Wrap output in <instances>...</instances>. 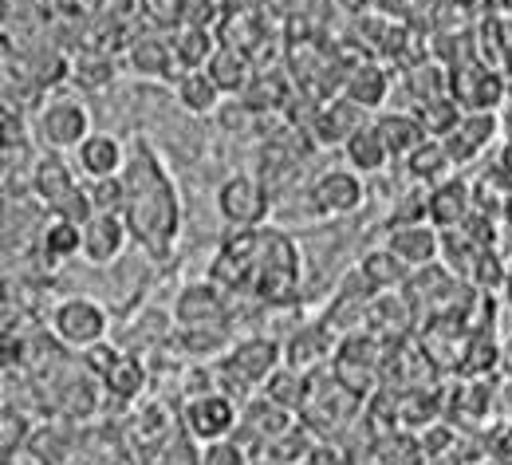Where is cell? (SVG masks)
<instances>
[{
	"label": "cell",
	"mask_w": 512,
	"mask_h": 465,
	"mask_svg": "<svg viewBox=\"0 0 512 465\" xmlns=\"http://www.w3.org/2000/svg\"><path fill=\"white\" fill-rule=\"evenodd\" d=\"M123 186H127L123 217H127L134 245L150 261H158V265L170 261L174 249H178V237H182L186 209H182L178 178L166 166V154L146 134H134L130 138V158H127V170H123Z\"/></svg>",
	"instance_id": "cell-1"
},
{
	"label": "cell",
	"mask_w": 512,
	"mask_h": 465,
	"mask_svg": "<svg viewBox=\"0 0 512 465\" xmlns=\"http://www.w3.org/2000/svg\"><path fill=\"white\" fill-rule=\"evenodd\" d=\"M253 296L260 308H296L304 296V253L292 233L264 225L253 268Z\"/></svg>",
	"instance_id": "cell-2"
},
{
	"label": "cell",
	"mask_w": 512,
	"mask_h": 465,
	"mask_svg": "<svg viewBox=\"0 0 512 465\" xmlns=\"http://www.w3.org/2000/svg\"><path fill=\"white\" fill-rule=\"evenodd\" d=\"M48 324H52V335L64 347L83 355V351L107 343V335H111V312H107L103 300H95L87 292H71V296L52 304Z\"/></svg>",
	"instance_id": "cell-3"
},
{
	"label": "cell",
	"mask_w": 512,
	"mask_h": 465,
	"mask_svg": "<svg viewBox=\"0 0 512 465\" xmlns=\"http://www.w3.org/2000/svg\"><path fill=\"white\" fill-rule=\"evenodd\" d=\"M363 406L367 402H359L347 387H339L331 371H320V375H312V395L300 410V422L320 442H327V438H339L343 430H351L355 422H363Z\"/></svg>",
	"instance_id": "cell-4"
},
{
	"label": "cell",
	"mask_w": 512,
	"mask_h": 465,
	"mask_svg": "<svg viewBox=\"0 0 512 465\" xmlns=\"http://www.w3.org/2000/svg\"><path fill=\"white\" fill-rule=\"evenodd\" d=\"M32 134H36V142H40L44 150H52V154H75V150L95 134L91 131V111H87L83 99L56 91L52 99L40 103Z\"/></svg>",
	"instance_id": "cell-5"
},
{
	"label": "cell",
	"mask_w": 512,
	"mask_h": 465,
	"mask_svg": "<svg viewBox=\"0 0 512 465\" xmlns=\"http://www.w3.org/2000/svg\"><path fill=\"white\" fill-rule=\"evenodd\" d=\"M449 95L465 115H501V107L509 103V79L497 64L473 56L449 67Z\"/></svg>",
	"instance_id": "cell-6"
},
{
	"label": "cell",
	"mask_w": 512,
	"mask_h": 465,
	"mask_svg": "<svg viewBox=\"0 0 512 465\" xmlns=\"http://www.w3.org/2000/svg\"><path fill=\"white\" fill-rule=\"evenodd\" d=\"M272 205L276 201L256 174H229L217 186V213L229 229H264Z\"/></svg>",
	"instance_id": "cell-7"
},
{
	"label": "cell",
	"mask_w": 512,
	"mask_h": 465,
	"mask_svg": "<svg viewBox=\"0 0 512 465\" xmlns=\"http://www.w3.org/2000/svg\"><path fill=\"white\" fill-rule=\"evenodd\" d=\"M363 201H367V186L351 166H331L308 186V209L323 221L351 217L363 209Z\"/></svg>",
	"instance_id": "cell-8"
},
{
	"label": "cell",
	"mask_w": 512,
	"mask_h": 465,
	"mask_svg": "<svg viewBox=\"0 0 512 465\" xmlns=\"http://www.w3.org/2000/svg\"><path fill=\"white\" fill-rule=\"evenodd\" d=\"M178 414H182V430L190 438H197L201 446L221 442V438H233L237 426H241V406L229 399V395H221V391L182 402Z\"/></svg>",
	"instance_id": "cell-9"
},
{
	"label": "cell",
	"mask_w": 512,
	"mask_h": 465,
	"mask_svg": "<svg viewBox=\"0 0 512 465\" xmlns=\"http://www.w3.org/2000/svg\"><path fill=\"white\" fill-rule=\"evenodd\" d=\"M375 288L363 280V272L359 268H351L343 280H339V288H335V296L327 300V308H323V324L331 328V332L339 335H355V332H367V312H371V304H375Z\"/></svg>",
	"instance_id": "cell-10"
},
{
	"label": "cell",
	"mask_w": 512,
	"mask_h": 465,
	"mask_svg": "<svg viewBox=\"0 0 512 465\" xmlns=\"http://www.w3.org/2000/svg\"><path fill=\"white\" fill-rule=\"evenodd\" d=\"M174 324H178V332L233 324V316H229V292H221L209 276L182 284V292L174 296Z\"/></svg>",
	"instance_id": "cell-11"
},
{
	"label": "cell",
	"mask_w": 512,
	"mask_h": 465,
	"mask_svg": "<svg viewBox=\"0 0 512 465\" xmlns=\"http://www.w3.org/2000/svg\"><path fill=\"white\" fill-rule=\"evenodd\" d=\"M371 123V115L363 107H355L351 99L343 95H331V99H320L316 115H312V127H308V142L312 150H331V146H347L355 134Z\"/></svg>",
	"instance_id": "cell-12"
},
{
	"label": "cell",
	"mask_w": 512,
	"mask_h": 465,
	"mask_svg": "<svg viewBox=\"0 0 512 465\" xmlns=\"http://www.w3.org/2000/svg\"><path fill=\"white\" fill-rule=\"evenodd\" d=\"M335 351H339V335L323 320H308L284 339V367H292L300 375H320L331 367Z\"/></svg>",
	"instance_id": "cell-13"
},
{
	"label": "cell",
	"mask_w": 512,
	"mask_h": 465,
	"mask_svg": "<svg viewBox=\"0 0 512 465\" xmlns=\"http://www.w3.org/2000/svg\"><path fill=\"white\" fill-rule=\"evenodd\" d=\"M300 426V418L292 414V410H284V406H276L272 399H264V395H256L241 406V426H237V438L249 446V450H268L272 442H280L288 430H296Z\"/></svg>",
	"instance_id": "cell-14"
},
{
	"label": "cell",
	"mask_w": 512,
	"mask_h": 465,
	"mask_svg": "<svg viewBox=\"0 0 512 465\" xmlns=\"http://www.w3.org/2000/svg\"><path fill=\"white\" fill-rule=\"evenodd\" d=\"M79 186H83V182H79L75 162H67L64 154H52V150H44V154L32 162V170H28V190H32V198L40 201L48 213L64 198H71Z\"/></svg>",
	"instance_id": "cell-15"
},
{
	"label": "cell",
	"mask_w": 512,
	"mask_h": 465,
	"mask_svg": "<svg viewBox=\"0 0 512 465\" xmlns=\"http://www.w3.org/2000/svg\"><path fill=\"white\" fill-rule=\"evenodd\" d=\"M296 99H300V87H296V79H288V71H284V67L256 71L253 83H249V91L241 95V103L253 111L256 119H260V115H268V119L292 115Z\"/></svg>",
	"instance_id": "cell-16"
},
{
	"label": "cell",
	"mask_w": 512,
	"mask_h": 465,
	"mask_svg": "<svg viewBox=\"0 0 512 465\" xmlns=\"http://www.w3.org/2000/svg\"><path fill=\"white\" fill-rule=\"evenodd\" d=\"M414 328H418V312L406 300V292H383V296H375V304L367 312V332L375 335L379 343H386V347L410 343Z\"/></svg>",
	"instance_id": "cell-17"
},
{
	"label": "cell",
	"mask_w": 512,
	"mask_h": 465,
	"mask_svg": "<svg viewBox=\"0 0 512 465\" xmlns=\"http://www.w3.org/2000/svg\"><path fill=\"white\" fill-rule=\"evenodd\" d=\"M130 241L134 237H130V225L123 213H95V221L83 229V261L91 268L115 265L127 253Z\"/></svg>",
	"instance_id": "cell-18"
},
{
	"label": "cell",
	"mask_w": 512,
	"mask_h": 465,
	"mask_svg": "<svg viewBox=\"0 0 512 465\" xmlns=\"http://www.w3.org/2000/svg\"><path fill=\"white\" fill-rule=\"evenodd\" d=\"M123 64H127L130 75L138 79H150V83H178L182 67H178V56H174V44L162 40V36H134L127 52H123Z\"/></svg>",
	"instance_id": "cell-19"
},
{
	"label": "cell",
	"mask_w": 512,
	"mask_h": 465,
	"mask_svg": "<svg viewBox=\"0 0 512 465\" xmlns=\"http://www.w3.org/2000/svg\"><path fill=\"white\" fill-rule=\"evenodd\" d=\"M469 217H473V182H465V178L453 174L442 186L426 190V221H430L438 233L465 229Z\"/></svg>",
	"instance_id": "cell-20"
},
{
	"label": "cell",
	"mask_w": 512,
	"mask_h": 465,
	"mask_svg": "<svg viewBox=\"0 0 512 465\" xmlns=\"http://www.w3.org/2000/svg\"><path fill=\"white\" fill-rule=\"evenodd\" d=\"M127 158H130V146L119 134L95 131L75 150V170L87 182H103V178H119L127 170Z\"/></svg>",
	"instance_id": "cell-21"
},
{
	"label": "cell",
	"mask_w": 512,
	"mask_h": 465,
	"mask_svg": "<svg viewBox=\"0 0 512 465\" xmlns=\"http://www.w3.org/2000/svg\"><path fill=\"white\" fill-rule=\"evenodd\" d=\"M343 99H351L355 107H363L367 115H383L386 99H390V71H386L383 60L375 56H363L355 60L347 79H343Z\"/></svg>",
	"instance_id": "cell-22"
},
{
	"label": "cell",
	"mask_w": 512,
	"mask_h": 465,
	"mask_svg": "<svg viewBox=\"0 0 512 465\" xmlns=\"http://www.w3.org/2000/svg\"><path fill=\"white\" fill-rule=\"evenodd\" d=\"M386 249L406 268L418 272V268H430L442 261V233L430 221L398 225V229H386Z\"/></svg>",
	"instance_id": "cell-23"
},
{
	"label": "cell",
	"mask_w": 512,
	"mask_h": 465,
	"mask_svg": "<svg viewBox=\"0 0 512 465\" xmlns=\"http://www.w3.org/2000/svg\"><path fill=\"white\" fill-rule=\"evenodd\" d=\"M497 134H501V115H465L461 127L442 142L449 162H453V170L477 162V158L497 142Z\"/></svg>",
	"instance_id": "cell-24"
},
{
	"label": "cell",
	"mask_w": 512,
	"mask_h": 465,
	"mask_svg": "<svg viewBox=\"0 0 512 465\" xmlns=\"http://www.w3.org/2000/svg\"><path fill=\"white\" fill-rule=\"evenodd\" d=\"M99 387H103V395L115 402H138L146 395V387H150V367H146V359L142 355H134V351H123L119 359H115V367L99 379Z\"/></svg>",
	"instance_id": "cell-25"
},
{
	"label": "cell",
	"mask_w": 512,
	"mask_h": 465,
	"mask_svg": "<svg viewBox=\"0 0 512 465\" xmlns=\"http://www.w3.org/2000/svg\"><path fill=\"white\" fill-rule=\"evenodd\" d=\"M343 158H347V166H351L359 178H375V174H383L386 166L394 162V154H390V146H386V138L375 119L343 146Z\"/></svg>",
	"instance_id": "cell-26"
},
{
	"label": "cell",
	"mask_w": 512,
	"mask_h": 465,
	"mask_svg": "<svg viewBox=\"0 0 512 465\" xmlns=\"http://www.w3.org/2000/svg\"><path fill=\"white\" fill-rule=\"evenodd\" d=\"M174 347L193 359V363H221L233 347H237V335L233 324H217V328H190V332L174 335Z\"/></svg>",
	"instance_id": "cell-27"
},
{
	"label": "cell",
	"mask_w": 512,
	"mask_h": 465,
	"mask_svg": "<svg viewBox=\"0 0 512 465\" xmlns=\"http://www.w3.org/2000/svg\"><path fill=\"white\" fill-rule=\"evenodd\" d=\"M264 24H260V16H256L253 8H225L221 16H217V40H221V48H237V52H245V56H256V48L264 44Z\"/></svg>",
	"instance_id": "cell-28"
},
{
	"label": "cell",
	"mask_w": 512,
	"mask_h": 465,
	"mask_svg": "<svg viewBox=\"0 0 512 465\" xmlns=\"http://www.w3.org/2000/svg\"><path fill=\"white\" fill-rule=\"evenodd\" d=\"M174 56H178V67L182 71H205L209 60L217 56L221 40H217V28H205V24H182L174 36Z\"/></svg>",
	"instance_id": "cell-29"
},
{
	"label": "cell",
	"mask_w": 512,
	"mask_h": 465,
	"mask_svg": "<svg viewBox=\"0 0 512 465\" xmlns=\"http://www.w3.org/2000/svg\"><path fill=\"white\" fill-rule=\"evenodd\" d=\"M205 71H209V79L217 83V91H221L225 99H241L256 75L253 56H245V52H237V48H217V56L209 60Z\"/></svg>",
	"instance_id": "cell-30"
},
{
	"label": "cell",
	"mask_w": 512,
	"mask_h": 465,
	"mask_svg": "<svg viewBox=\"0 0 512 465\" xmlns=\"http://www.w3.org/2000/svg\"><path fill=\"white\" fill-rule=\"evenodd\" d=\"M36 253L44 257V265H60V261H71V257H83V229L48 213V221L40 225V237H36Z\"/></svg>",
	"instance_id": "cell-31"
},
{
	"label": "cell",
	"mask_w": 512,
	"mask_h": 465,
	"mask_svg": "<svg viewBox=\"0 0 512 465\" xmlns=\"http://www.w3.org/2000/svg\"><path fill=\"white\" fill-rule=\"evenodd\" d=\"M359 272H363V280L383 296V292H406V284H410V276H414V268H406L390 249H367L363 257H359Z\"/></svg>",
	"instance_id": "cell-32"
},
{
	"label": "cell",
	"mask_w": 512,
	"mask_h": 465,
	"mask_svg": "<svg viewBox=\"0 0 512 465\" xmlns=\"http://www.w3.org/2000/svg\"><path fill=\"white\" fill-rule=\"evenodd\" d=\"M174 99H178V107L186 115L205 119V115H217L221 111V99L225 95L217 91V83L209 79V71H182L178 83H174Z\"/></svg>",
	"instance_id": "cell-33"
},
{
	"label": "cell",
	"mask_w": 512,
	"mask_h": 465,
	"mask_svg": "<svg viewBox=\"0 0 512 465\" xmlns=\"http://www.w3.org/2000/svg\"><path fill=\"white\" fill-rule=\"evenodd\" d=\"M375 123H379V131H383L386 146H390V154L394 158H410L430 134H426V127L418 123V115L414 111H383V115H375Z\"/></svg>",
	"instance_id": "cell-34"
},
{
	"label": "cell",
	"mask_w": 512,
	"mask_h": 465,
	"mask_svg": "<svg viewBox=\"0 0 512 465\" xmlns=\"http://www.w3.org/2000/svg\"><path fill=\"white\" fill-rule=\"evenodd\" d=\"M406 178L418 182V186H426V190H434V186H442L446 178H453V162H449L446 146L434 142V138H426V142L406 158Z\"/></svg>",
	"instance_id": "cell-35"
},
{
	"label": "cell",
	"mask_w": 512,
	"mask_h": 465,
	"mask_svg": "<svg viewBox=\"0 0 512 465\" xmlns=\"http://www.w3.org/2000/svg\"><path fill=\"white\" fill-rule=\"evenodd\" d=\"M402 91L410 95L414 107L442 99V95H449V67L438 64V60H426V64L402 71Z\"/></svg>",
	"instance_id": "cell-36"
},
{
	"label": "cell",
	"mask_w": 512,
	"mask_h": 465,
	"mask_svg": "<svg viewBox=\"0 0 512 465\" xmlns=\"http://www.w3.org/2000/svg\"><path fill=\"white\" fill-rule=\"evenodd\" d=\"M260 395L272 399L276 406H284V410H292V414L300 418L304 402H308V395H312V375H300V371H292V367H280V371L264 383Z\"/></svg>",
	"instance_id": "cell-37"
},
{
	"label": "cell",
	"mask_w": 512,
	"mask_h": 465,
	"mask_svg": "<svg viewBox=\"0 0 512 465\" xmlns=\"http://www.w3.org/2000/svg\"><path fill=\"white\" fill-rule=\"evenodd\" d=\"M115 56H99V52H79L71 60V83L83 91V95H99L115 83Z\"/></svg>",
	"instance_id": "cell-38"
},
{
	"label": "cell",
	"mask_w": 512,
	"mask_h": 465,
	"mask_svg": "<svg viewBox=\"0 0 512 465\" xmlns=\"http://www.w3.org/2000/svg\"><path fill=\"white\" fill-rule=\"evenodd\" d=\"M410 111L418 115V123L426 127V134H430L434 142H446L449 134L461 127V119H465V111L457 107V99H453V95H442V99L422 103V107H410Z\"/></svg>",
	"instance_id": "cell-39"
},
{
	"label": "cell",
	"mask_w": 512,
	"mask_h": 465,
	"mask_svg": "<svg viewBox=\"0 0 512 465\" xmlns=\"http://www.w3.org/2000/svg\"><path fill=\"white\" fill-rule=\"evenodd\" d=\"M138 12H142L154 28H170V32H178V28L186 24L190 0H138Z\"/></svg>",
	"instance_id": "cell-40"
},
{
	"label": "cell",
	"mask_w": 512,
	"mask_h": 465,
	"mask_svg": "<svg viewBox=\"0 0 512 465\" xmlns=\"http://www.w3.org/2000/svg\"><path fill=\"white\" fill-rule=\"evenodd\" d=\"M95 213H123L127 205V186H123V174L119 178H103V182H83Z\"/></svg>",
	"instance_id": "cell-41"
},
{
	"label": "cell",
	"mask_w": 512,
	"mask_h": 465,
	"mask_svg": "<svg viewBox=\"0 0 512 465\" xmlns=\"http://www.w3.org/2000/svg\"><path fill=\"white\" fill-rule=\"evenodd\" d=\"M201 465H253V450L233 434V438L209 442V446L201 450Z\"/></svg>",
	"instance_id": "cell-42"
},
{
	"label": "cell",
	"mask_w": 512,
	"mask_h": 465,
	"mask_svg": "<svg viewBox=\"0 0 512 465\" xmlns=\"http://www.w3.org/2000/svg\"><path fill=\"white\" fill-rule=\"evenodd\" d=\"M201 442L197 438H190L186 430H178L162 450H158V458H154V465H201Z\"/></svg>",
	"instance_id": "cell-43"
},
{
	"label": "cell",
	"mask_w": 512,
	"mask_h": 465,
	"mask_svg": "<svg viewBox=\"0 0 512 465\" xmlns=\"http://www.w3.org/2000/svg\"><path fill=\"white\" fill-rule=\"evenodd\" d=\"M418 221H426V190H410V194H402L398 205L390 209V217H386V229L418 225Z\"/></svg>",
	"instance_id": "cell-44"
},
{
	"label": "cell",
	"mask_w": 512,
	"mask_h": 465,
	"mask_svg": "<svg viewBox=\"0 0 512 465\" xmlns=\"http://www.w3.org/2000/svg\"><path fill=\"white\" fill-rule=\"evenodd\" d=\"M52 217H64L71 225H79V229H87L91 221H95V205H91V194H87V186H79L71 198H64L56 209H52Z\"/></svg>",
	"instance_id": "cell-45"
},
{
	"label": "cell",
	"mask_w": 512,
	"mask_h": 465,
	"mask_svg": "<svg viewBox=\"0 0 512 465\" xmlns=\"http://www.w3.org/2000/svg\"><path fill=\"white\" fill-rule=\"evenodd\" d=\"M493 166H497V174L505 178V186H509V194H512V142H505V150H501V158H497Z\"/></svg>",
	"instance_id": "cell-46"
},
{
	"label": "cell",
	"mask_w": 512,
	"mask_h": 465,
	"mask_svg": "<svg viewBox=\"0 0 512 465\" xmlns=\"http://www.w3.org/2000/svg\"><path fill=\"white\" fill-rule=\"evenodd\" d=\"M426 465H473V462H469V458L461 454V446H457L453 454H446V458H430V462H426Z\"/></svg>",
	"instance_id": "cell-47"
},
{
	"label": "cell",
	"mask_w": 512,
	"mask_h": 465,
	"mask_svg": "<svg viewBox=\"0 0 512 465\" xmlns=\"http://www.w3.org/2000/svg\"><path fill=\"white\" fill-rule=\"evenodd\" d=\"M339 8H347L351 16H367L371 12V0H339Z\"/></svg>",
	"instance_id": "cell-48"
},
{
	"label": "cell",
	"mask_w": 512,
	"mask_h": 465,
	"mask_svg": "<svg viewBox=\"0 0 512 465\" xmlns=\"http://www.w3.org/2000/svg\"><path fill=\"white\" fill-rule=\"evenodd\" d=\"M501 134H505V142H512V103L501 107Z\"/></svg>",
	"instance_id": "cell-49"
},
{
	"label": "cell",
	"mask_w": 512,
	"mask_h": 465,
	"mask_svg": "<svg viewBox=\"0 0 512 465\" xmlns=\"http://www.w3.org/2000/svg\"><path fill=\"white\" fill-rule=\"evenodd\" d=\"M501 221L512 229V194H509V201H505V213H501Z\"/></svg>",
	"instance_id": "cell-50"
},
{
	"label": "cell",
	"mask_w": 512,
	"mask_h": 465,
	"mask_svg": "<svg viewBox=\"0 0 512 465\" xmlns=\"http://www.w3.org/2000/svg\"><path fill=\"white\" fill-rule=\"evenodd\" d=\"M449 4H453V8H473L477 0H449Z\"/></svg>",
	"instance_id": "cell-51"
}]
</instances>
